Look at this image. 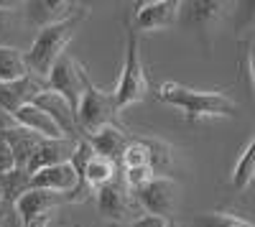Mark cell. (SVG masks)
<instances>
[{
  "mask_svg": "<svg viewBox=\"0 0 255 227\" xmlns=\"http://www.w3.org/2000/svg\"><path fill=\"white\" fill-rule=\"evenodd\" d=\"M26 31H31V26L26 23L20 3H0V46L26 51Z\"/></svg>",
  "mask_w": 255,
  "mask_h": 227,
  "instance_id": "15",
  "label": "cell"
},
{
  "mask_svg": "<svg viewBox=\"0 0 255 227\" xmlns=\"http://www.w3.org/2000/svg\"><path fill=\"white\" fill-rule=\"evenodd\" d=\"M74 115H77L79 138H90L97 130L110 128V125L120 128V110L115 105L113 92L100 90L90 77L84 79V90H82V97L74 108Z\"/></svg>",
  "mask_w": 255,
  "mask_h": 227,
  "instance_id": "4",
  "label": "cell"
},
{
  "mask_svg": "<svg viewBox=\"0 0 255 227\" xmlns=\"http://www.w3.org/2000/svg\"><path fill=\"white\" fill-rule=\"evenodd\" d=\"M10 128H18V125H15V117H13L10 113H5V110H0V133H5V130H10Z\"/></svg>",
  "mask_w": 255,
  "mask_h": 227,
  "instance_id": "30",
  "label": "cell"
},
{
  "mask_svg": "<svg viewBox=\"0 0 255 227\" xmlns=\"http://www.w3.org/2000/svg\"><path fill=\"white\" fill-rule=\"evenodd\" d=\"M156 100L181 110L186 122L204 120H232L240 105L222 90H194L181 82H163L156 90Z\"/></svg>",
  "mask_w": 255,
  "mask_h": 227,
  "instance_id": "1",
  "label": "cell"
},
{
  "mask_svg": "<svg viewBox=\"0 0 255 227\" xmlns=\"http://www.w3.org/2000/svg\"><path fill=\"white\" fill-rule=\"evenodd\" d=\"M0 204H3V199H0Z\"/></svg>",
  "mask_w": 255,
  "mask_h": 227,
  "instance_id": "32",
  "label": "cell"
},
{
  "mask_svg": "<svg viewBox=\"0 0 255 227\" xmlns=\"http://www.w3.org/2000/svg\"><path fill=\"white\" fill-rule=\"evenodd\" d=\"M130 169H148V151L135 135L130 138V146L125 148L120 158V171H130Z\"/></svg>",
  "mask_w": 255,
  "mask_h": 227,
  "instance_id": "25",
  "label": "cell"
},
{
  "mask_svg": "<svg viewBox=\"0 0 255 227\" xmlns=\"http://www.w3.org/2000/svg\"><path fill=\"white\" fill-rule=\"evenodd\" d=\"M54 215H41V217H31L26 222H20V227H51Z\"/></svg>",
  "mask_w": 255,
  "mask_h": 227,
  "instance_id": "29",
  "label": "cell"
},
{
  "mask_svg": "<svg viewBox=\"0 0 255 227\" xmlns=\"http://www.w3.org/2000/svg\"><path fill=\"white\" fill-rule=\"evenodd\" d=\"M15 169V158H13V151L8 146V140L3 138V133H0V174H8Z\"/></svg>",
  "mask_w": 255,
  "mask_h": 227,
  "instance_id": "27",
  "label": "cell"
},
{
  "mask_svg": "<svg viewBox=\"0 0 255 227\" xmlns=\"http://www.w3.org/2000/svg\"><path fill=\"white\" fill-rule=\"evenodd\" d=\"M77 140L79 138H54V140L41 138L33 156L28 158L26 174H33L38 169H49V166H59V163H69L74 156V148H77Z\"/></svg>",
  "mask_w": 255,
  "mask_h": 227,
  "instance_id": "13",
  "label": "cell"
},
{
  "mask_svg": "<svg viewBox=\"0 0 255 227\" xmlns=\"http://www.w3.org/2000/svg\"><path fill=\"white\" fill-rule=\"evenodd\" d=\"M13 117H15V125H18V128H23V130H28V133L38 135V138H46V140L67 138V135L59 130L56 122H54L44 110H38L33 102H28V105H23L20 110H15Z\"/></svg>",
  "mask_w": 255,
  "mask_h": 227,
  "instance_id": "18",
  "label": "cell"
},
{
  "mask_svg": "<svg viewBox=\"0 0 255 227\" xmlns=\"http://www.w3.org/2000/svg\"><path fill=\"white\" fill-rule=\"evenodd\" d=\"M28 189H41V192H56V194H69L77 192L84 202L92 197V192L79 181L72 163H59V166L38 169L28 174Z\"/></svg>",
  "mask_w": 255,
  "mask_h": 227,
  "instance_id": "8",
  "label": "cell"
},
{
  "mask_svg": "<svg viewBox=\"0 0 255 227\" xmlns=\"http://www.w3.org/2000/svg\"><path fill=\"white\" fill-rule=\"evenodd\" d=\"M95 197H97V212L115 225H133L138 217H143L140 204H138L133 189L123 181V176L110 181L108 187L97 189Z\"/></svg>",
  "mask_w": 255,
  "mask_h": 227,
  "instance_id": "6",
  "label": "cell"
},
{
  "mask_svg": "<svg viewBox=\"0 0 255 227\" xmlns=\"http://www.w3.org/2000/svg\"><path fill=\"white\" fill-rule=\"evenodd\" d=\"M84 199L77 192L69 194H56V192H41V189H28L26 194H20L13 204V210L18 215L20 222H26L31 217H41V215H54L59 207L67 204H82Z\"/></svg>",
  "mask_w": 255,
  "mask_h": 227,
  "instance_id": "10",
  "label": "cell"
},
{
  "mask_svg": "<svg viewBox=\"0 0 255 227\" xmlns=\"http://www.w3.org/2000/svg\"><path fill=\"white\" fill-rule=\"evenodd\" d=\"M26 15V23L31 28H46L51 23H59V20L74 15L82 5L79 3H69V0H31V3H20Z\"/></svg>",
  "mask_w": 255,
  "mask_h": 227,
  "instance_id": "12",
  "label": "cell"
},
{
  "mask_svg": "<svg viewBox=\"0 0 255 227\" xmlns=\"http://www.w3.org/2000/svg\"><path fill=\"white\" fill-rule=\"evenodd\" d=\"M179 18H181V0H143L133 8L128 26L140 36L171 28L179 23Z\"/></svg>",
  "mask_w": 255,
  "mask_h": 227,
  "instance_id": "7",
  "label": "cell"
},
{
  "mask_svg": "<svg viewBox=\"0 0 255 227\" xmlns=\"http://www.w3.org/2000/svg\"><path fill=\"white\" fill-rule=\"evenodd\" d=\"M130 138L133 135H128L123 128L110 125V128L97 130L95 135L84 138V140L90 143V148H92L95 156H102V158H108V161H113V163H118V166H120V158H123L125 148L130 146Z\"/></svg>",
  "mask_w": 255,
  "mask_h": 227,
  "instance_id": "17",
  "label": "cell"
},
{
  "mask_svg": "<svg viewBox=\"0 0 255 227\" xmlns=\"http://www.w3.org/2000/svg\"><path fill=\"white\" fill-rule=\"evenodd\" d=\"M148 92H151V85H148L145 67H143V59H140V36L128 26V33H125V59H123L120 79H118V85L113 90L115 105L123 113L125 108L143 102L148 97Z\"/></svg>",
  "mask_w": 255,
  "mask_h": 227,
  "instance_id": "3",
  "label": "cell"
},
{
  "mask_svg": "<svg viewBox=\"0 0 255 227\" xmlns=\"http://www.w3.org/2000/svg\"><path fill=\"white\" fill-rule=\"evenodd\" d=\"M26 192H28V174L26 171L13 169L8 174H0V199H3V204H15V199Z\"/></svg>",
  "mask_w": 255,
  "mask_h": 227,
  "instance_id": "23",
  "label": "cell"
},
{
  "mask_svg": "<svg viewBox=\"0 0 255 227\" xmlns=\"http://www.w3.org/2000/svg\"><path fill=\"white\" fill-rule=\"evenodd\" d=\"M33 105L38 110H44L56 125L59 130L67 135V138H79V130H77V115H74V105L69 100H64L59 92L54 90H44L41 95H36Z\"/></svg>",
  "mask_w": 255,
  "mask_h": 227,
  "instance_id": "14",
  "label": "cell"
},
{
  "mask_svg": "<svg viewBox=\"0 0 255 227\" xmlns=\"http://www.w3.org/2000/svg\"><path fill=\"white\" fill-rule=\"evenodd\" d=\"M255 179V140L250 138L245 143V148L240 151L235 166H232V174H230V187L235 192H248L250 184Z\"/></svg>",
  "mask_w": 255,
  "mask_h": 227,
  "instance_id": "21",
  "label": "cell"
},
{
  "mask_svg": "<svg viewBox=\"0 0 255 227\" xmlns=\"http://www.w3.org/2000/svg\"><path fill=\"white\" fill-rule=\"evenodd\" d=\"M181 227H253V222L235 217V215H227V212H202V215H194L191 220H186V225Z\"/></svg>",
  "mask_w": 255,
  "mask_h": 227,
  "instance_id": "24",
  "label": "cell"
},
{
  "mask_svg": "<svg viewBox=\"0 0 255 227\" xmlns=\"http://www.w3.org/2000/svg\"><path fill=\"white\" fill-rule=\"evenodd\" d=\"M128 227H166V220L151 217V215H143V217H138L133 225H128Z\"/></svg>",
  "mask_w": 255,
  "mask_h": 227,
  "instance_id": "28",
  "label": "cell"
},
{
  "mask_svg": "<svg viewBox=\"0 0 255 227\" xmlns=\"http://www.w3.org/2000/svg\"><path fill=\"white\" fill-rule=\"evenodd\" d=\"M133 194L140 204L143 215L161 217L166 222H171L179 212V204H181V184L171 176H153Z\"/></svg>",
  "mask_w": 255,
  "mask_h": 227,
  "instance_id": "5",
  "label": "cell"
},
{
  "mask_svg": "<svg viewBox=\"0 0 255 227\" xmlns=\"http://www.w3.org/2000/svg\"><path fill=\"white\" fill-rule=\"evenodd\" d=\"M23 77H28L26 51L0 46V82H18Z\"/></svg>",
  "mask_w": 255,
  "mask_h": 227,
  "instance_id": "22",
  "label": "cell"
},
{
  "mask_svg": "<svg viewBox=\"0 0 255 227\" xmlns=\"http://www.w3.org/2000/svg\"><path fill=\"white\" fill-rule=\"evenodd\" d=\"M3 138L8 140V146H10V151H13L15 169L26 171L28 158L33 156V151H36V146L41 143V138L33 135V133H28V130H23V128H10V130L3 133Z\"/></svg>",
  "mask_w": 255,
  "mask_h": 227,
  "instance_id": "20",
  "label": "cell"
},
{
  "mask_svg": "<svg viewBox=\"0 0 255 227\" xmlns=\"http://www.w3.org/2000/svg\"><path fill=\"white\" fill-rule=\"evenodd\" d=\"M44 90H46V82L33 74L18 79V82H0V110L13 115L15 110L33 102L36 95H41Z\"/></svg>",
  "mask_w": 255,
  "mask_h": 227,
  "instance_id": "16",
  "label": "cell"
},
{
  "mask_svg": "<svg viewBox=\"0 0 255 227\" xmlns=\"http://www.w3.org/2000/svg\"><path fill=\"white\" fill-rule=\"evenodd\" d=\"M230 3L222 0H194V3H181V18L184 26L194 28L202 38H209L212 33H217L222 26V20L227 18Z\"/></svg>",
  "mask_w": 255,
  "mask_h": 227,
  "instance_id": "11",
  "label": "cell"
},
{
  "mask_svg": "<svg viewBox=\"0 0 255 227\" xmlns=\"http://www.w3.org/2000/svg\"><path fill=\"white\" fill-rule=\"evenodd\" d=\"M166 227H181V222H176V220H171V222H166Z\"/></svg>",
  "mask_w": 255,
  "mask_h": 227,
  "instance_id": "31",
  "label": "cell"
},
{
  "mask_svg": "<svg viewBox=\"0 0 255 227\" xmlns=\"http://www.w3.org/2000/svg\"><path fill=\"white\" fill-rule=\"evenodd\" d=\"M135 138L148 151V169H151L156 176H166V171L171 169V163H174L171 143H166L163 138H156V135H135Z\"/></svg>",
  "mask_w": 255,
  "mask_h": 227,
  "instance_id": "19",
  "label": "cell"
},
{
  "mask_svg": "<svg viewBox=\"0 0 255 227\" xmlns=\"http://www.w3.org/2000/svg\"><path fill=\"white\" fill-rule=\"evenodd\" d=\"M90 10L87 5H82L74 15L59 20V23H51L46 28H38L31 38V44L26 49V67H28V74L44 79L49 77L51 67L59 61V56L67 54V46L69 41L77 36V31L82 28V23L87 20Z\"/></svg>",
  "mask_w": 255,
  "mask_h": 227,
  "instance_id": "2",
  "label": "cell"
},
{
  "mask_svg": "<svg viewBox=\"0 0 255 227\" xmlns=\"http://www.w3.org/2000/svg\"><path fill=\"white\" fill-rule=\"evenodd\" d=\"M240 77L245 79L248 92H253L255 87V72H253V41H243L240 44Z\"/></svg>",
  "mask_w": 255,
  "mask_h": 227,
  "instance_id": "26",
  "label": "cell"
},
{
  "mask_svg": "<svg viewBox=\"0 0 255 227\" xmlns=\"http://www.w3.org/2000/svg\"><path fill=\"white\" fill-rule=\"evenodd\" d=\"M87 77H90L87 69H84L72 54H64V56H59V61L51 67V72L46 77V90L59 92L64 100H69L77 108V102L82 97V90H84V79Z\"/></svg>",
  "mask_w": 255,
  "mask_h": 227,
  "instance_id": "9",
  "label": "cell"
}]
</instances>
